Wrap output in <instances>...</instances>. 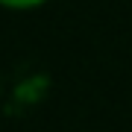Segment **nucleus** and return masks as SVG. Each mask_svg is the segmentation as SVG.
Here are the masks:
<instances>
[{"label": "nucleus", "mask_w": 132, "mask_h": 132, "mask_svg": "<svg viewBox=\"0 0 132 132\" xmlns=\"http://www.w3.org/2000/svg\"><path fill=\"white\" fill-rule=\"evenodd\" d=\"M3 6H9V9H29V6H38L41 0H0Z\"/></svg>", "instance_id": "1"}]
</instances>
